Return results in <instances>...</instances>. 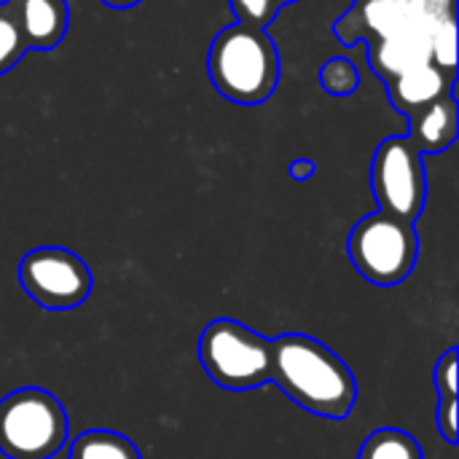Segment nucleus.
<instances>
[{
	"mask_svg": "<svg viewBox=\"0 0 459 459\" xmlns=\"http://www.w3.org/2000/svg\"><path fill=\"white\" fill-rule=\"evenodd\" d=\"M269 382L323 420H344L358 403V382L350 366L331 347L304 333H285L272 342Z\"/></svg>",
	"mask_w": 459,
	"mask_h": 459,
	"instance_id": "nucleus-1",
	"label": "nucleus"
},
{
	"mask_svg": "<svg viewBox=\"0 0 459 459\" xmlns=\"http://www.w3.org/2000/svg\"><path fill=\"white\" fill-rule=\"evenodd\" d=\"M277 73L274 43L261 30L237 24L212 40L210 75L223 97L239 105H255L274 91Z\"/></svg>",
	"mask_w": 459,
	"mask_h": 459,
	"instance_id": "nucleus-2",
	"label": "nucleus"
},
{
	"mask_svg": "<svg viewBox=\"0 0 459 459\" xmlns=\"http://www.w3.org/2000/svg\"><path fill=\"white\" fill-rule=\"evenodd\" d=\"M67 444V414L56 395L22 387L0 401V455L8 459H51Z\"/></svg>",
	"mask_w": 459,
	"mask_h": 459,
	"instance_id": "nucleus-3",
	"label": "nucleus"
},
{
	"mask_svg": "<svg viewBox=\"0 0 459 459\" xmlns=\"http://www.w3.org/2000/svg\"><path fill=\"white\" fill-rule=\"evenodd\" d=\"M347 253L352 266L374 285L393 288L403 282L420 258V237L414 223L390 212H371L355 223Z\"/></svg>",
	"mask_w": 459,
	"mask_h": 459,
	"instance_id": "nucleus-4",
	"label": "nucleus"
},
{
	"mask_svg": "<svg viewBox=\"0 0 459 459\" xmlns=\"http://www.w3.org/2000/svg\"><path fill=\"white\" fill-rule=\"evenodd\" d=\"M199 360L215 385L253 390L272 377V342L237 320L218 317L199 336Z\"/></svg>",
	"mask_w": 459,
	"mask_h": 459,
	"instance_id": "nucleus-5",
	"label": "nucleus"
},
{
	"mask_svg": "<svg viewBox=\"0 0 459 459\" xmlns=\"http://www.w3.org/2000/svg\"><path fill=\"white\" fill-rule=\"evenodd\" d=\"M22 290L46 312H70L91 293V272L65 247H35L19 261Z\"/></svg>",
	"mask_w": 459,
	"mask_h": 459,
	"instance_id": "nucleus-6",
	"label": "nucleus"
},
{
	"mask_svg": "<svg viewBox=\"0 0 459 459\" xmlns=\"http://www.w3.org/2000/svg\"><path fill=\"white\" fill-rule=\"evenodd\" d=\"M371 188L382 212L414 223L428 199L422 153L409 137H390L377 148L371 164Z\"/></svg>",
	"mask_w": 459,
	"mask_h": 459,
	"instance_id": "nucleus-7",
	"label": "nucleus"
},
{
	"mask_svg": "<svg viewBox=\"0 0 459 459\" xmlns=\"http://www.w3.org/2000/svg\"><path fill=\"white\" fill-rule=\"evenodd\" d=\"M449 13H455V0H366L360 5V22L377 38L428 27Z\"/></svg>",
	"mask_w": 459,
	"mask_h": 459,
	"instance_id": "nucleus-8",
	"label": "nucleus"
},
{
	"mask_svg": "<svg viewBox=\"0 0 459 459\" xmlns=\"http://www.w3.org/2000/svg\"><path fill=\"white\" fill-rule=\"evenodd\" d=\"M430 27H411L393 32L387 38H379L377 48H371V65L382 75H401L411 67L430 62Z\"/></svg>",
	"mask_w": 459,
	"mask_h": 459,
	"instance_id": "nucleus-9",
	"label": "nucleus"
},
{
	"mask_svg": "<svg viewBox=\"0 0 459 459\" xmlns=\"http://www.w3.org/2000/svg\"><path fill=\"white\" fill-rule=\"evenodd\" d=\"M457 105L446 94L414 113V121H411L414 129L409 140L414 143L420 153H438V151H446L457 140Z\"/></svg>",
	"mask_w": 459,
	"mask_h": 459,
	"instance_id": "nucleus-10",
	"label": "nucleus"
},
{
	"mask_svg": "<svg viewBox=\"0 0 459 459\" xmlns=\"http://www.w3.org/2000/svg\"><path fill=\"white\" fill-rule=\"evenodd\" d=\"M390 94L401 110L417 113L425 105L449 94V78L444 70H438L433 62H428V65L411 67V70L390 78Z\"/></svg>",
	"mask_w": 459,
	"mask_h": 459,
	"instance_id": "nucleus-11",
	"label": "nucleus"
},
{
	"mask_svg": "<svg viewBox=\"0 0 459 459\" xmlns=\"http://www.w3.org/2000/svg\"><path fill=\"white\" fill-rule=\"evenodd\" d=\"M24 46L51 48L62 40L67 27V8L62 0H22L16 19Z\"/></svg>",
	"mask_w": 459,
	"mask_h": 459,
	"instance_id": "nucleus-12",
	"label": "nucleus"
},
{
	"mask_svg": "<svg viewBox=\"0 0 459 459\" xmlns=\"http://www.w3.org/2000/svg\"><path fill=\"white\" fill-rule=\"evenodd\" d=\"M70 459H143V455L121 433L86 430L70 444Z\"/></svg>",
	"mask_w": 459,
	"mask_h": 459,
	"instance_id": "nucleus-13",
	"label": "nucleus"
},
{
	"mask_svg": "<svg viewBox=\"0 0 459 459\" xmlns=\"http://www.w3.org/2000/svg\"><path fill=\"white\" fill-rule=\"evenodd\" d=\"M358 459H425L420 444L398 430V428H382L377 433H371L360 449Z\"/></svg>",
	"mask_w": 459,
	"mask_h": 459,
	"instance_id": "nucleus-14",
	"label": "nucleus"
},
{
	"mask_svg": "<svg viewBox=\"0 0 459 459\" xmlns=\"http://www.w3.org/2000/svg\"><path fill=\"white\" fill-rule=\"evenodd\" d=\"M430 62L449 73L457 65V19L455 13L441 16L430 27Z\"/></svg>",
	"mask_w": 459,
	"mask_h": 459,
	"instance_id": "nucleus-15",
	"label": "nucleus"
},
{
	"mask_svg": "<svg viewBox=\"0 0 459 459\" xmlns=\"http://www.w3.org/2000/svg\"><path fill=\"white\" fill-rule=\"evenodd\" d=\"M320 81L331 94H352L358 89V83H360V75H358V67L350 59L336 56V59H328L323 65Z\"/></svg>",
	"mask_w": 459,
	"mask_h": 459,
	"instance_id": "nucleus-16",
	"label": "nucleus"
},
{
	"mask_svg": "<svg viewBox=\"0 0 459 459\" xmlns=\"http://www.w3.org/2000/svg\"><path fill=\"white\" fill-rule=\"evenodd\" d=\"M24 48L27 46H24V38H22L16 19L11 16V11L0 8V73L13 67Z\"/></svg>",
	"mask_w": 459,
	"mask_h": 459,
	"instance_id": "nucleus-17",
	"label": "nucleus"
},
{
	"mask_svg": "<svg viewBox=\"0 0 459 459\" xmlns=\"http://www.w3.org/2000/svg\"><path fill=\"white\" fill-rule=\"evenodd\" d=\"M433 382H436V390H438V401L457 398V350L455 347L438 360Z\"/></svg>",
	"mask_w": 459,
	"mask_h": 459,
	"instance_id": "nucleus-18",
	"label": "nucleus"
},
{
	"mask_svg": "<svg viewBox=\"0 0 459 459\" xmlns=\"http://www.w3.org/2000/svg\"><path fill=\"white\" fill-rule=\"evenodd\" d=\"M237 16L245 22V27H261L269 24L274 11H277V0H231Z\"/></svg>",
	"mask_w": 459,
	"mask_h": 459,
	"instance_id": "nucleus-19",
	"label": "nucleus"
},
{
	"mask_svg": "<svg viewBox=\"0 0 459 459\" xmlns=\"http://www.w3.org/2000/svg\"><path fill=\"white\" fill-rule=\"evenodd\" d=\"M436 425L441 430V436L449 441V444H457V425H459V406L457 398H444L438 401V411H436Z\"/></svg>",
	"mask_w": 459,
	"mask_h": 459,
	"instance_id": "nucleus-20",
	"label": "nucleus"
},
{
	"mask_svg": "<svg viewBox=\"0 0 459 459\" xmlns=\"http://www.w3.org/2000/svg\"><path fill=\"white\" fill-rule=\"evenodd\" d=\"M290 172H293L296 180H307V178L315 175V164H312V161H296V164L290 167Z\"/></svg>",
	"mask_w": 459,
	"mask_h": 459,
	"instance_id": "nucleus-21",
	"label": "nucleus"
},
{
	"mask_svg": "<svg viewBox=\"0 0 459 459\" xmlns=\"http://www.w3.org/2000/svg\"><path fill=\"white\" fill-rule=\"evenodd\" d=\"M102 3H108V5H113V8H129V5H134V3H140V0H102Z\"/></svg>",
	"mask_w": 459,
	"mask_h": 459,
	"instance_id": "nucleus-22",
	"label": "nucleus"
},
{
	"mask_svg": "<svg viewBox=\"0 0 459 459\" xmlns=\"http://www.w3.org/2000/svg\"><path fill=\"white\" fill-rule=\"evenodd\" d=\"M277 3H285V0H277Z\"/></svg>",
	"mask_w": 459,
	"mask_h": 459,
	"instance_id": "nucleus-23",
	"label": "nucleus"
}]
</instances>
